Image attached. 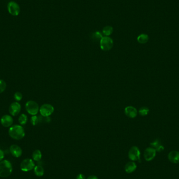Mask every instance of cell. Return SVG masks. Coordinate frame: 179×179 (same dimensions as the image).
Returning a JSON list of instances; mask_svg holds the SVG:
<instances>
[{"label":"cell","mask_w":179,"mask_h":179,"mask_svg":"<svg viewBox=\"0 0 179 179\" xmlns=\"http://www.w3.org/2000/svg\"><path fill=\"white\" fill-rule=\"evenodd\" d=\"M8 132L10 137L15 140H20L25 137L24 129L20 125H12L10 127Z\"/></svg>","instance_id":"6da1fadb"},{"label":"cell","mask_w":179,"mask_h":179,"mask_svg":"<svg viewBox=\"0 0 179 179\" xmlns=\"http://www.w3.org/2000/svg\"><path fill=\"white\" fill-rule=\"evenodd\" d=\"M12 166L9 161L4 160L0 162V177H8L12 173Z\"/></svg>","instance_id":"7a4b0ae2"},{"label":"cell","mask_w":179,"mask_h":179,"mask_svg":"<svg viewBox=\"0 0 179 179\" xmlns=\"http://www.w3.org/2000/svg\"><path fill=\"white\" fill-rule=\"evenodd\" d=\"M25 109L29 114L32 116L36 115L39 112V107L37 102L34 101H28L25 104Z\"/></svg>","instance_id":"3957f363"},{"label":"cell","mask_w":179,"mask_h":179,"mask_svg":"<svg viewBox=\"0 0 179 179\" xmlns=\"http://www.w3.org/2000/svg\"><path fill=\"white\" fill-rule=\"evenodd\" d=\"M101 49L103 51H109L113 46V40L109 36L103 37L99 42Z\"/></svg>","instance_id":"277c9868"},{"label":"cell","mask_w":179,"mask_h":179,"mask_svg":"<svg viewBox=\"0 0 179 179\" xmlns=\"http://www.w3.org/2000/svg\"><path fill=\"white\" fill-rule=\"evenodd\" d=\"M54 107L50 104H44L39 108L40 114L43 117H49L54 112Z\"/></svg>","instance_id":"5b68a950"},{"label":"cell","mask_w":179,"mask_h":179,"mask_svg":"<svg viewBox=\"0 0 179 179\" xmlns=\"http://www.w3.org/2000/svg\"><path fill=\"white\" fill-rule=\"evenodd\" d=\"M8 10L11 15L17 16L20 14V5L15 1H10L8 3Z\"/></svg>","instance_id":"8992f818"},{"label":"cell","mask_w":179,"mask_h":179,"mask_svg":"<svg viewBox=\"0 0 179 179\" xmlns=\"http://www.w3.org/2000/svg\"><path fill=\"white\" fill-rule=\"evenodd\" d=\"M128 157L132 161H137L140 162V152L136 146L132 147L128 152Z\"/></svg>","instance_id":"52a82bcc"},{"label":"cell","mask_w":179,"mask_h":179,"mask_svg":"<svg viewBox=\"0 0 179 179\" xmlns=\"http://www.w3.org/2000/svg\"><path fill=\"white\" fill-rule=\"evenodd\" d=\"M20 169L24 172H28L34 169L35 163L32 159H26L20 163Z\"/></svg>","instance_id":"ba28073f"},{"label":"cell","mask_w":179,"mask_h":179,"mask_svg":"<svg viewBox=\"0 0 179 179\" xmlns=\"http://www.w3.org/2000/svg\"><path fill=\"white\" fill-rule=\"evenodd\" d=\"M21 110V105L20 103L18 102H14L11 103L8 108V111L10 114L13 116H15L18 115Z\"/></svg>","instance_id":"9c48e42d"},{"label":"cell","mask_w":179,"mask_h":179,"mask_svg":"<svg viewBox=\"0 0 179 179\" xmlns=\"http://www.w3.org/2000/svg\"><path fill=\"white\" fill-rule=\"evenodd\" d=\"M156 154V149L152 147H149L144 150V157L145 160L147 161H150L154 159Z\"/></svg>","instance_id":"30bf717a"},{"label":"cell","mask_w":179,"mask_h":179,"mask_svg":"<svg viewBox=\"0 0 179 179\" xmlns=\"http://www.w3.org/2000/svg\"><path fill=\"white\" fill-rule=\"evenodd\" d=\"M1 124L4 127H10L12 126L13 119L12 116L9 115H5L1 117Z\"/></svg>","instance_id":"8fae6325"},{"label":"cell","mask_w":179,"mask_h":179,"mask_svg":"<svg viewBox=\"0 0 179 179\" xmlns=\"http://www.w3.org/2000/svg\"><path fill=\"white\" fill-rule=\"evenodd\" d=\"M125 114L127 117L134 118L136 117L137 115V110L135 107L132 106H128L125 107L124 109Z\"/></svg>","instance_id":"7c38bea8"},{"label":"cell","mask_w":179,"mask_h":179,"mask_svg":"<svg viewBox=\"0 0 179 179\" xmlns=\"http://www.w3.org/2000/svg\"><path fill=\"white\" fill-rule=\"evenodd\" d=\"M10 151L14 157L18 158L20 157L22 154V150L16 144H12L10 148Z\"/></svg>","instance_id":"4fadbf2b"},{"label":"cell","mask_w":179,"mask_h":179,"mask_svg":"<svg viewBox=\"0 0 179 179\" xmlns=\"http://www.w3.org/2000/svg\"><path fill=\"white\" fill-rule=\"evenodd\" d=\"M168 159L170 161L173 163H179V152L177 151H172L168 154Z\"/></svg>","instance_id":"5bb4252c"},{"label":"cell","mask_w":179,"mask_h":179,"mask_svg":"<svg viewBox=\"0 0 179 179\" xmlns=\"http://www.w3.org/2000/svg\"><path fill=\"white\" fill-rule=\"evenodd\" d=\"M150 146L156 149V152H161L164 150V147L161 144L159 139H156L154 142L150 143Z\"/></svg>","instance_id":"9a60e30c"},{"label":"cell","mask_w":179,"mask_h":179,"mask_svg":"<svg viewBox=\"0 0 179 179\" xmlns=\"http://www.w3.org/2000/svg\"><path fill=\"white\" fill-rule=\"evenodd\" d=\"M137 168V165L134 162H129L125 165V170L128 173H130L135 171Z\"/></svg>","instance_id":"2e32d148"},{"label":"cell","mask_w":179,"mask_h":179,"mask_svg":"<svg viewBox=\"0 0 179 179\" xmlns=\"http://www.w3.org/2000/svg\"><path fill=\"white\" fill-rule=\"evenodd\" d=\"M149 40V36L148 35L145 34H142L139 35L138 37H137V41L138 42L142 44H144L148 42Z\"/></svg>","instance_id":"e0dca14e"},{"label":"cell","mask_w":179,"mask_h":179,"mask_svg":"<svg viewBox=\"0 0 179 179\" xmlns=\"http://www.w3.org/2000/svg\"><path fill=\"white\" fill-rule=\"evenodd\" d=\"M91 38L93 42H100V40L103 38V36L102 34L99 32H95L92 33V35L91 36Z\"/></svg>","instance_id":"ac0fdd59"},{"label":"cell","mask_w":179,"mask_h":179,"mask_svg":"<svg viewBox=\"0 0 179 179\" xmlns=\"http://www.w3.org/2000/svg\"><path fill=\"white\" fill-rule=\"evenodd\" d=\"M34 173L37 177H42L44 174V169L40 165H38L34 168Z\"/></svg>","instance_id":"d6986e66"},{"label":"cell","mask_w":179,"mask_h":179,"mask_svg":"<svg viewBox=\"0 0 179 179\" xmlns=\"http://www.w3.org/2000/svg\"><path fill=\"white\" fill-rule=\"evenodd\" d=\"M42 154L39 150H36L32 153V158L36 161H39L42 159Z\"/></svg>","instance_id":"ffe728a7"},{"label":"cell","mask_w":179,"mask_h":179,"mask_svg":"<svg viewBox=\"0 0 179 179\" xmlns=\"http://www.w3.org/2000/svg\"><path fill=\"white\" fill-rule=\"evenodd\" d=\"M113 32V28L112 26H105L102 31L103 34L105 35V36H109V35L112 34Z\"/></svg>","instance_id":"44dd1931"},{"label":"cell","mask_w":179,"mask_h":179,"mask_svg":"<svg viewBox=\"0 0 179 179\" xmlns=\"http://www.w3.org/2000/svg\"><path fill=\"white\" fill-rule=\"evenodd\" d=\"M28 121L27 116L24 114L20 115L18 118V122L20 125H24L27 123Z\"/></svg>","instance_id":"7402d4cb"},{"label":"cell","mask_w":179,"mask_h":179,"mask_svg":"<svg viewBox=\"0 0 179 179\" xmlns=\"http://www.w3.org/2000/svg\"><path fill=\"white\" fill-rule=\"evenodd\" d=\"M30 122L33 126L37 125L38 123H39L40 122H41L40 116L39 117L36 115L32 116V117H31V119H30Z\"/></svg>","instance_id":"603a6c76"},{"label":"cell","mask_w":179,"mask_h":179,"mask_svg":"<svg viewBox=\"0 0 179 179\" xmlns=\"http://www.w3.org/2000/svg\"><path fill=\"white\" fill-rule=\"evenodd\" d=\"M138 112H139V114L142 116H145L149 114V109L148 107L144 106V107H142L139 109Z\"/></svg>","instance_id":"cb8c5ba5"},{"label":"cell","mask_w":179,"mask_h":179,"mask_svg":"<svg viewBox=\"0 0 179 179\" xmlns=\"http://www.w3.org/2000/svg\"><path fill=\"white\" fill-rule=\"evenodd\" d=\"M6 88V82L2 79H0V94L5 91Z\"/></svg>","instance_id":"d4e9b609"},{"label":"cell","mask_w":179,"mask_h":179,"mask_svg":"<svg viewBox=\"0 0 179 179\" xmlns=\"http://www.w3.org/2000/svg\"><path fill=\"white\" fill-rule=\"evenodd\" d=\"M14 99L18 101L19 102L20 101H21L23 98L22 94L20 92H15L14 95Z\"/></svg>","instance_id":"484cf974"},{"label":"cell","mask_w":179,"mask_h":179,"mask_svg":"<svg viewBox=\"0 0 179 179\" xmlns=\"http://www.w3.org/2000/svg\"><path fill=\"white\" fill-rule=\"evenodd\" d=\"M4 158V153L2 150L0 149V161H2Z\"/></svg>","instance_id":"4316f807"},{"label":"cell","mask_w":179,"mask_h":179,"mask_svg":"<svg viewBox=\"0 0 179 179\" xmlns=\"http://www.w3.org/2000/svg\"><path fill=\"white\" fill-rule=\"evenodd\" d=\"M77 179H85V176L84 175V174H78L77 177Z\"/></svg>","instance_id":"83f0119b"},{"label":"cell","mask_w":179,"mask_h":179,"mask_svg":"<svg viewBox=\"0 0 179 179\" xmlns=\"http://www.w3.org/2000/svg\"><path fill=\"white\" fill-rule=\"evenodd\" d=\"M87 179H99L97 176L95 175H91L87 178Z\"/></svg>","instance_id":"f1b7e54d"}]
</instances>
